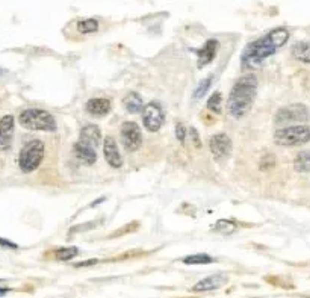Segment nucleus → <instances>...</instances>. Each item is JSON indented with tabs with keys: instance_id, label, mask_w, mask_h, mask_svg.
<instances>
[{
	"instance_id": "22",
	"label": "nucleus",
	"mask_w": 310,
	"mask_h": 298,
	"mask_svg": "<svg viewBox=\"0 0 310 298\" xmlns=\"http://www.w3.org/2000/svg\"><path fill=\"white\" fill-rule=\"evenodd\" d=\"M221 106H222V96H221V93L216 91L207 100V109L215 114H221Z\"/></svg>"
},
{
	"instance_id": "11",
	"label": "nucleus",
	"mask_w": 310,
	"mask_h": 298,
	"mask_svg": "<svg viewBox=\"0 0 310 298\" xmlns=\"http://www.w3.org/2000/svg\"><path fill=\"white\" fill-rule=\"evenodd\" d=\"M14 127H15V120L12 115H5L3 118H0V148L6 150L12 144L14 138Z\"/></svg>"
},
{
	"instance_id": "19",
	"label": "nucleus",
	"mask_w": 310,
	"mask_h": 298,
	"mask_svg": "<svg viewBox=\"0 0 310 298\" xmlns=\"http://www.w3.org/2000/svg\"><path fill=\"white\" fill-rule=\"evenodd\" d=\"M294 167L298 173H310V152H300L294 161Z\"/></svg>"
},
{
	"instance_id": "13",
	"label": "nucleus",
	"mask_w": 310,
	"mask_h": 298,
	"mask_svg": "<svg viewBox=\"0 0 310 298\" xmlns=\"http://www.w3.org/2000/svg\"><path fill=\"white\" fill-rule=\"evenodd\" d=\"M225 282H227V276H225V274H213V276H209V277H206V279H203V280H200L199 283L194 285L192 291H194V292L213 291V289L221 288Z\"/></svg>"
},
{
	"instance_id": "9",
	"label": "nucleus",
	"mask_w": 310,
	"mask_h": 298,
	"mask_svg": "<svg viewBox=\"0 0 310 298\" xmlns=\"http://www.w3.org/2000/svg\"><path fill=\"white\" fill-rule=\"evenodd\" d=\"M209 147H210L212 156L216 161H221V159L227 158L231 152V139L224 133H218L210 138Z\"/></svg>"
},
{
	"instance_id": "12",
	"label": "nucleus",
	"mask_w": 310,
	"mask_h": 298,
	"mask_svg": "<svg viewBox=\"0 0 310 298\" xmlns=\"http://www.w3.org/2000/svg\"><path fill=\"white\" fill-rule=\"evenodd\" d=\"M218 46H219L218 40H207L205 43V46L196 52L197 58H199V67H205L215 59L216 52H218Z\"/></svg>"
},
{
	"instance_id": "5",
	"label": "nucleus",
	"mask_w": 310,
	"mask_h": 298,
	"mask_svg": "<svg viewBox=\"0 0 310 298\" xmlns=\"http://www.w3.org/2000/svg\"><path fill=\"white\" fill-rule=\"evenodd\" d=\"M309 141H310V126H307V124L283 127L274 133V142L277 145H283V147L301 145Z\"/></svg>"
},
{
	"instance_id": "24",
	"label": "nucleus",
	"mask_w": 310,
	"mask_h": 298,
	"mask_svg": "<svg viewBox=\"0 0 310 298\" xmlns=\"http://www.w3.org/2000/svg\"><path fill=\"white\" fill-rule=\"evenodd\" d=\"M210 85H212V76H209V78L203 79V81L199 84V87L196 88V91H194V97H196V99L203 97V96L207 93V90L210 88Z\"/></svg>"
},
{
	"instance_id": "8",
	"label": "nucleus",
	"mask_w": 310,
	"mask_h": 298,
	"mask_svg": "<svg viewBox=\"0 0 310 298\" xmlns=\"http://www.w3.org/2000/svg\"><path fill=\"white\" fill-rule=\"evenodd\" d=\"M121 142L129 152H136L142 145V132L133 121H126L121 126Z\"/></svg>"
},
{
	"instance_id": "3",
	"label": "nucleus",
	"mask_w": 310,
	"mask_h": 298,
	"mask_svg": "<svg viewBox=\"0 0 310 298\" xmlns=\"http://www.w3.org/2000/svg\"><path fill=\"white\" fill-rule=\"evenodd\" d=\"M20 124L29 130H43V132H55L56 121L53 115L43 109H26L18 117Z\"/></svg>"
},
{
	"instance_id": "32",
	"label": "nucleus",
	"mask_w": 310,
	"mask_h": 298,
	"mask_svg": "<svg viewBox=\"0 0 310 298\" xmlns=\"http://www.w3.org/2000/svg\"><path fill=\"white\" fill-rule=\"evenodd\" d=\"M3 73H5V70H3V68H0V76H2Z\"/></svg>"
},
{
	"instance_id": "15",
	"label": "nucleus",
	"mask_w": 310,
	"mask_h": 298,
	"mask_svg": "<svg viewBox=\"0 0 310 298\" xmlns=\"http://www.w3.org/2000/svg\"><path fill=\"white\" fill-rule=\"evenodd\" d=\"M112 103L109 99H91L87 103V112L94 117H104L110 112Z\"/></svg>"
},
{
	"instance_id": "10",
	"label": "nucleus",
	"mask_w": 310,
	"mask_h": 298,
	"mask_svg": "<svg viewBox=\"0 0 310 298\" xmlns=\"http://www.w3.org/2000/svg\"><path fill=\"white\" fill-rule=\"evenodd\" d=\"M103 155L106 162L112 167V168H120L123 165V159H121V153L118 150L117 141H115L112 136H107L104 139L103 144Z\"/></svg>"
},
{
	"instance_id": "26",
	"label": "nucleus",
	"mask_w": 310,
	"mask_h": 298,
	"mask_svg": "<svg viewBox=\"0 0 310 298\" xmlns=\"http://www.w3.org/2000/svg\"><path fill=\"white\" fill-rule=\"evenodd\" d=\"M176 138H177L182 144L185 142V127H183L182 123H177V124H176Z\"/></svg>"
},
{
	"instance_id": "30",
	"label": "nucleus",
	"mask_w": 310,
	"mask_h": 298,
	"mask_svg": "<svg viewBox=\"0 0 310 298\" xmlns=\"http://www.w3.org/2000/svg\"><path fill=\"white\" fill-rule=\"evenodd\" d=\"M96 262H97V260H94V259H93V260H87V262H79V264H76L74 267H76V268H81V267H88V265H93V264H96Z\"/></svg>"
},
{
	"instance_id": "31",
	"label": "nucleus",
	"mask_w": 310,
	"mask_h": 298,
	"mask_svg": "<svg viewBox=\"0 0 310 298\" xmlns=\"http://www.w3.org/2000/svg\"><path fill=\"white\" fill-rule=\"evenodd\" d=\"M8 292H9V289H8V288H0V297H5Z\"/></svg>"
},
{
	"instance_id": "25",
	"label": "nucleus",
	"mask_w": 310,
	"mask_h": 298,
	"mask_svg": "<svg viewBox=\"0 0 310 298\" xmlns=\"http://www.w3.org/2000/svg\"><path fill=\"white\" fill-rule=\"evenodd\" d=\"M236 229V226L233 224L231 221H225V219H219L218 224L215 226V230L216 232H221V233H231Z\"/></svg>"
},
{
	"instance_id": "20",
	"label": "nucleus",
	"mask_w": 310,
	"mask_h": 298,
	"mask_svg": "<svg viewBox=\"0 0 310 298\" xmlns=\"http://www.w3.org/2000/svg\"><path fill=\"white\" fill-rule=\"evenodd\" d=\"M213 257L205 253H199V254H192V256H186L183 259V264L186 265H206V264H212Z\"/></svg>"
},
{
	"instance_id": "14",
	"label": "nucleus",
	"mask_w": 310,
	"mask_h": 298,
	"mask_svg": "<svg viewBox=\"0 0 310 298\" xmlns=\"http://www.w3.org/2000/svg\"><path fill=\"white\" fill-rule=\"evenodd\" d=\"M100 138H102V133H100V129L94 124H88L85 126L82 130H81V138L77 142H81L87 147H91V148H97V145L100 144Z\"/></svg>"
},
{
	"instance_id": "16",
	"label": "nucleus",
	"mask_w": 310,
	"mask_h": 298,
	"mask_svg": "<svg viewBox=\"0 0 310 298\" xmlns=\"http://www.w3.org/2000/svg\"><path fill=\"white\" fill-rule=\"evenodd\" d=\"M74 156L79 159L81 162L87 164V165H93L96 161H97V155H96V150L91 147H87L81 142H76L74 144Z\"/></svg>"
},
{
	"instance_id": "7",
	"label": "nucleus",
	"mask_w": 310,
	"mask_h": 298,
	"mask_svg": "<svg viewBox=\"0 0 310 298\" xmlns=\"http://www.w3.org/2000/svg\"><path fill=\"white\" fill-rule=\"evenodd\" d=\"M164 121L165 114L159 103L151 101L142 107V123L148 132H158L164 126Z\"/></svg>"
},
{
	"instance_id": "28",
	"label": "nucleus",
	"mask_w": 310,
	"mask_h": 298,
	"mask_svg": "<svg viewBox=\"0 0 310 298\" xmlns=\"http://www.w3.org/2000/svg\"><path fill=\"white\" fill-rule=\"evenodd\" d=\"M0 245L5 247V248H12V250L18 248V245H17V244L11 242V241H8V239H3V238H0Z\"/></svg>"
},
{
	"instance_id": "29",
	"label": "nucleus",
	"mask_w": 310,
	"mask_h": 298,
	"mask_svg": "<svg viewBox=\"0 0 310 298\" xmlns=\"http://www.w3.org/2000/svg\"><path fill=\"white\" fill-rule=\"evenodd\" d=\"M191 136H192V141H194V144H196V147L197 148H200V138H199V133H197V130L194 129V127H191Z\"/></svg>"
},
{
	"instance_id": "1",
	"label": "nucleus",
	"mask_w": 310,
	"mask_h": 298,
	"mask_svg": "<svg viewBox=\"0 0 310 298\" xmlns=\"http://www.w3.org/2000/svg\"><path fill=\"white\" fill-rule=\"evenodd\" d=\"M288 40H289V32L285 27H277L268 32L262 38L250 43L244 49L241 56L242 68L244 70L259 68L268 56L274 55L280 47L286 44Z\"/></svg>"
},
{
	"instance_id": "21",
	"label": "nucleus",
	"mask_w": 310,
	"mask_h": 298,
	"mask_svg": "<svg viewBox=\"0 0 310 298\" xmlns=\"http://www.w3.org/2000/svg\"><path fill=\"white\" fill-rule=\"evenodd\" d=\"M77 30H79L81 33H84V35L97 32L99 30V21L94 20V18H87L84 21H79L77 23Z\"/></svg>"
},
{
	"instance_id": "23",
	"label": "nucleus",
	"mask_w": 310,
	"mask_h": 298,
	"mask_svg": "<svg viewBox=\"0 0 310 298\" xmlns=\"http://www.w3.org/2000/svg\"><path fill=\"white\" fill-rule=\"evenodd\" d=\"M77 253H79V250H77L76 247H64V248H59L55 251V257L58 260H70V259L76 257Z\"/></svg>"
},
{
	"instance_id": "27",
	"label": "nucleus",
	"mask_w": 310,
	"mask_h": 298,
	"mask_svg": "<svg viewBox=\"0 0 310 298\" xmlns=\"http://www.w3.org/2000/svg\"><path fill=\"white\" fill-rule=\"evenodd\" d=\"M94 226H96L94 222H88V224H84V226H76V227L70 229V230H68V233H74V232H85V230L93 229Z\"/></svg>"
},
{
	"instance_id": "2",
	"label": "nucleus",
	"mask_w": 310,
	"mask_h": 298,
	"mask_svg": "<svg viewBox=\"0 0 310 298\" xmlns=\"http://www.w3.org/2000/svg\"><path fill=\"white\" fill-rule=\"evenodd\" d=\"M257 93V79L253 74L241 78L230 91L227 100V112L233 118H242L250 112Z\"/></svg>"
},
{
	"instance_id": "6",
	"label": "nucleus",
	"mask_w": 310,
	"mask_h": 298,
	"mask_svg": "<svg viewBox=\"0 0 310 298\" xmlns=\"http://www.w3.org/2000/svg\"><path fill=\"white\" fill-rule=\"evenodd\" d=\"M310 120V110L304 104H289L282 109L274 117V123L282 124H292V123H306Z\"/></svg>"
},
{
	"instance_id": "4",
	"label": "nucleus",
	"mask_w": 310,
	"mask_h": 298,
	"mask_svg": "<svg viewBox=\"0 0 310 298\" xmlns=\"http://www.w3.org/2000/svg\"><path fill=\"white\" fill-rule=\"evenodd\" d=\"M46 148L44 144L38 139L29 141L21 148L20 156H18V167L23 173H33L38 167L41 165L44 159Z\"/></svg>"
},
{
	"instance_id": "18",
	"label": "nucleus",
	"mask_w": 310,
	"mask_h": 298,
	"mask_svg": "<svg viewBox=\"0 0 310 298\" xmlns=\"http://www.w3.org/2000/svg\"><path fill=\"white\" fill-rule=\"evenodd\" d=\"M292 55L295 59L310 64V43L309 41H298L292 46Z\"/></svg>"
},
{
	"instance_id": "17",
	"label": "nucleus",
	"mask_w": 310,
	"mask_h": 298,
	"mask_svg": "<svg viewBox=\"0 0 310 298\" xmlns=\"http://www.w3.org/2000/svg\"><path fill=\"white\" fill-rule=\"evenodd\" d=\"M123 106L129 114L142 112V99L138 93H129L123 100Z\"/></svg>"
}]
</instances>
